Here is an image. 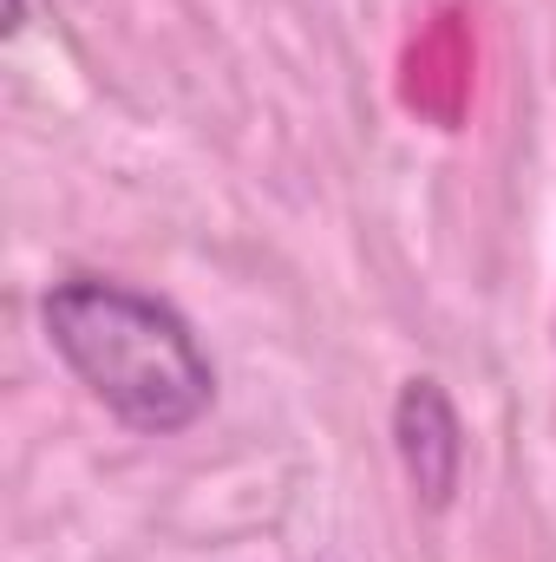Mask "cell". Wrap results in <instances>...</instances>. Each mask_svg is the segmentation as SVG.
Returning a JSON list of instances; mask_svg holds the SVG:
<instances>
[{"label": "cell", "instance_id": "6da1fadb", "mask_svg": "<svg viewBox=\"0 0 556 562\" xmlns=\"http://www.w3.org/2000/svg\"><path fill=\"white\" fill-rule=\"evenodd\" d=\"M40 327L73 380L132 431L170 438L197 425L216 400V367L197 347L190 321L105 276H66L40 301Z\"/></svg>", "mask_w": 556, "mask_h": 562}, {"label": "cell", "instance_id": "7a4b0ae2", "mask_svg": "<svg viewBox=\"0 0 556 562\" xmlns=\"http://www.w3.org/2000/svg\"><path fill=\"white\" fill-rule=\"evenodd\" d=\"M393 451L425 510H445L465 471V425L438 380H407L393 400Z\"/></svg>", "mask_w": 556, "mask_h": 562}]
</instances>
